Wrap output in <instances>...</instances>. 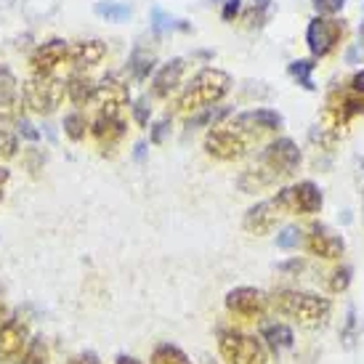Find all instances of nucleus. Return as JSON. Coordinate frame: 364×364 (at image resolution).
<instances>
[{
	"mask_svg": "<svg viewBox=\"0 0 364 364\" xmlns=\"http://www.w3.org/2000/svg\"><path fill=\"white\" fill-rule=\"evenodd\" d=\"M152 364H192V359L186 356L183 348L173 343H160L154 346L152 351Z\"/></svg>",
	"mask_w": 364,
	"mask_h": 364,
	"instance_id": "28",
	"label": "nucleus"
},
{
	"mask_svg": "<svg viewBox=\"0 0 364 364\" xmlns=\"http://www.w3.org/2000/svg\"><path fill=\"white\" fill-rule=\"evenodd\" d=\"M232 131L242 133V136H263V133H274L284 125V117L277 109H247L240 114H232V120L226 122Z\"/></svg>",
	"mask_w": 364,
	"mask_h": 364,
	"instance_id": "12",
	"label": "nucleus"
},
{
	"mask_svg": "<svg viewBox=\"0 0 364 364\" xmlns=\"http://www.w3.org/2000/svg\"><path fill=\"white\" fill-rule=\"evenodd\" d=\"M218 351H221L226 364H269V356H266L261 341L237 330V327L218 330Z\"/></svg>",
	"mask_w": 364,
	"mask_h": 364,
	"instance_id": "5",
	"label": "nucleus"
},
{
	"mask_svg": "<svg viewBox=\"0 0 364 364\" xmlns=\"http://www.w3.org/2000/svg\"><path fill=\"white\" fill-rule=\"evenodd\" d=\"M314 70H316L314 59H295V61H290V67H287L290 77H293L301 88H306V91H314V88H316V85H314Z\"/></svg>",
	"mask_w": 364,
	"mask_h": 364,
	"instance_id": "27",
	"label": "nucleus"
},
{
	"mask_svg": "<svg viewBox=\"0 0 364 364\" xmlns=\"http://www.w3.org/2000/svg\"><path fill=\"white\" fill-rule=\"evenodd\" d=\"M232 117V107H208V109L194 112L186 120V128H203V125H218L221 120Z\"/></svg>",
	"mask_w": 364,
	"mask_h": 364,
	"instance_id": "26",
	"label": "nucleus"
},
{
	"mask_svg": "<svg viewBox=\"0 0 364 364\" xmlns=\"http://www.w3.org/2000/svg\"><path fill=\"white\" fill-rule=\"evenodd\" d=\"M186 75V59L176 56V59L165 61L152 77V93L154 99H171L173 93L181 88V80Z\"/></svg>",
	"mask_w": 364,
	"mask_h": 364,
	"instance_id": "17",
	"label": "nucleus"
},
{
	"mask_svg": "<svg viewBox=\"0 0 364 364\" xmlns=\"http://www.w3.org/2000/svg\"><path fill=\"white\" fill-rule=\"evenodd\" d=\"M9 316V311H6V304H3V298H0V324H3V319Z\"/></svg>",
	"mask_w": 364,
	"mask_h": 364,
	"instance_id": "47",
	"label": "nucleus"
},
{
	"mask_svg": "<svg viewBox=\"0 0 364 364\" xmlns=\"http://www.w3.org/2000/svg\"><path fill=\"white\" fill-rule=\"evenodd\" d=\"M19 154V133H11L0 128V160H14Z\"/></svg>",
	"mask_w": 364,
	"mask_h": 364,
	"instance_id": "31",
	"label": "nucleus"
},
{
	"mask_svg": "<svg viewBox=\"0 0 364 364\" xmlns=\"http://www.w3.org/2000/svg\"><path fill=\"white\" fill-rule=\"evenodd\" d=\"M221 3H223V9H221L223 21H234L242 14V0H221Z\"/></svg>",
	"mask_w": 364,
	"mask_h": 364,
	"instance_id": "41",
	"label": "nucleus"
},
{
	"mask_svg": "<svg viewBox=\"0 0 364 364\" xmlns=\"http://www.w3.org/2000/svg\"><path fill=\"white\" fill-rule=\"evenodd\" d=\"M229 91H232V75L218 67H205L183 85V91L176 99V109L181 114H194L223 102Z\"/></svg>",
	"mask_w": 364,
	"mask_h": 364,
	"instance_id": "1",
	"label": "nucleus"
},
{
	"mask_svg": "<svg viewBox=\"0 0 364 364\" xmlns=\"http://www.w3.org/2000/svg\"><path fill=\"white\" fill-rule=\"evenodd\" d=\"M0 203H3V189H0Z\"/></svg>",
	"mask_w": 364,
	"mask_h": 364,
	"instance_id": "48",
	"label": "nucleus"
},
{
	"mask_svg": "<svg viewBox=\"0 0 364 364\" xmlns=\"http://www.w3.org/2000/svg\"><path fill=\"white\" fill-rule=\"evenodd\" d=\"M114 364H144V362H139L136 356H128V354H120L117 359H114Z\"/></svg>",
	"mask_w": 364,
	"mask_h": 364,
	"instance_id": "45",
	"label": "nucleus"
},
{
	"mask_svg": "<svg viewBox=\"0 0 364 364\" xmlns=\"http://www.w3.org/2000/svg\"><path fill=\"white\" fill-rule=\"evenodd\" d=\"M21 102L24 107L38 114V117H51L53 112L64 104V96H67V85H64V77H56V75H32L21 82Z\"/></svg>",
	"mask_w": 364,
	"mask_h": 364,
	"instance_id": "3",
	"label": "nucleus"
},
{
	"mask_svg": "<svg viewBox=\"0 0 364 364\" xmlns=\"http://www.w3.org/2000/svg\"><path fill=\"white\" fill-rule=\"evenodd\" d=\"M348 85H351V91H354V93H364V70L356 72Z\"/></svg>",
	"mask_w": 364,
	"mask_h": 364,
	"instance_id": "44",
	"label": "nucleus"
},
{
	"mask_svg": "<svg viewBox=\"0 0 364 364\" xmlns=\"http://www.w3.org/2000/svg\"><path fill=\"white\" fill-rule=\"evenodd\" d=\"M168 131H171V117H162L160 122H154V125H152V133H149V141H152L154 146H160V144L165 141V136H168Z\"/></svg>",
	"mask_w": 364,
	"mask_h": 364,
	"instance_id": "40",
	"label": "nucleus"
},
{
	"mask_svg": "<svg viewBox=\"0 0 364 364\" xmlns=\"http://www.w3.org/2000/svg\"><path fill=\"white\" fill-rule=\"evenodd\" d=\"M314 9L319 11V16H335V14H341L346 6V0H311Z\"/></svg>",
	"mask_w": 364,
	"mask_h": 364,
	"instance_id": "37",
	"label": "nucleus"
},
{
	"mask_svg": "<svg viewBox=\"0 0 364 364\" xmlns=\"http://www.w3.org/2000/svg\"><path fill=\"white\" fill-rule=\"evenodd\" d=\"M107 59V43L99 41V38H88V41H77L70 46V61L75 72H88L93 67H99L102 61Z\"/></svg>",
	"mask_w": 364,
	"mask_h": 364,
	"instance_id": "18",
	"label": "nucleus"
},
{
	"mask_svg": "<svg viewBox=\"0 0 364 364\" xmlns=\"http://www.w3.org/2000/svg\"><path fill=\"white\" fill-rule=\"evenodd\" d=\"M67 364H102V362H99V356L93 354V351H85V354L72 356V359Z\"/></svg>",
	"mask_w": 364,
	"mask_h": 364,
	"instance_id": "43",
	"label": "nucleus"
},
{
	"mask_svg": "<svg viewBox=\"0 0 364 364\" xmlns=\"http://www.w3.org/2000/svg\"><path fill=\"white\" fill-rule=\"evenodd\" d=\"M64 85H67V99H70L75 107H85V104H91L96 80L88 77L85 72H72L70 77L64 80Z\"/></svg>",
	"mask_w": 364,
	"mask_h": 364,
	"instance_id": "21",
	"label": "nucleus"
},
{
	"mask_svg": "<svg viewBox=\"0 0 364 364\" xmlns=\"http://www.w3.org/2000/svg\"><path fill=\"white\" fill-rule=\"evenodd\" d=\"M274 205L282 213H293V215H314L322 210V189L314 181H298L284 186L272 197Z\"/></svg>",
	"mask_w": 364,
	"mask_h": 364,
	"instance_id": "6",
	"label": "nucleus"
},
{
	"mask_svg": "<svg viewBox=\"0 0 364 364\" xmlns=\"http://www.w3.org/2000/svg\"><path fill=\"white\" fill-rule=\"evenodd\" d=\"M61 128H64V136L70 139V141L80 144L85 136H88V128H91V120L82 114L80 109L75 112H67L64 114V120H61Z\"/></svg>",
	"mask_w": 364,
	"mask_h": 364,
	"instance_id": "24",
	"label": "nucleus"
},
{
	"mask_svg": "<svg viewBox=\"0 0 364 364\" xmlns=\"http://www.w3.org/2000/svg\"><path fill=\"white\" fill-rule=\"evenodd\" d=\"M261 341H266V343H269V348L279 356L282 351L293 348L295 335L284 322H266V324H261Z\"/></svg>",
	"mask_w": 364,
	"mask_h": 364,
	"instance_id": "20",
	"label": "nucleus"
},
{
	"mask_svg": "<svg viewBox=\"0 0 364 364\" xmlns=\"http://www.w3.org/2000/svg\"><path fill=\"white\" fill-rule=\"evenodd\" d=\"M327 114H330L338 125H341V122H348L351 117H356V114H364V93H354V96H333L330 104H327Z\"/></svg>",
	"mask_w": 364,
	"mask_h": 364,
	"instance_id": "19",
	"label": "nucleus"
},
{
	"mask_svg": "<svg viewBox=\"0 0 364 364\" xmlns=\"http://www.w3.org/2000/svg\"><path fill=\"white\" fill-rule=\"evenodd\" d=\"M301 242H304V229H298V226H284L282 232L277 234V247H282V250H295Z\"/></svg>",
	"mask_w": 364,
	"mask_h": 364,
	"instance_id": "32",
	"label": "nucleus"
},
{
	"mask_svg": "<svg viewBox=\"0 0 364 364\" xmlns=\"http://www.w3.org/2000/svg\"><path fill=\"white\" fill-rule=\"evenodd\" d=\"M154 56L149 51H144L141 46L139 48H133V53L128 56V72H131V77L136 82H144L149 75L154 72Z\"/></svg>",
	"mask_w": 364,
	"mask_h": 364,
	"instance_id": "23",
	"label": "nucleus"
},
{
	"mask_svg": "<svg viewBox=\"0 0 364 364\" xmlns=\"http://www.w3.org/2000/svg\"><path fill=\"white\" fill-rule=\"evenodd\" d=\"M346 24L333 16H314L306 30V46L311 51L314 59H324L338 48V43L343 41Z\"/></svg>",
	"mask_w": 364,
	"mask_h": 364,
	"instance_id": "7",
	"label": "nucleus"
},
{
	"mask_svg": "<svg viewBox=\"0 0 364 364\" xmlns=\"http://www.w3.org/2000/svg\"><path fill=\"white\" fill-rule=\"evenodd\" d=\"M356 311L354 309H348V319H346V333H343V338H346V343L351 346L354 343V338H356Z\"/></svg>",
	"mask_w": 364,
	"mask_h": 364,
	"instance_id": "42",
	"label": "nucleus"
},
{
	"mask_svg": "<svg viewBox=\"0 0 364 364\" xmlns=\"http://www.w3.org/2000/svg\"><path fill=\"white\" fill-rule=\"evenodd\" d=\"M27 343H30V324H27V319L19 311L9 314L0 324V364L16 362Z\"/></svg>",
	"mask_w": 364,
	"mask_h": 364,
	"instance_id": "11",
	"label": "nucleus"
},
{
	"mask_svg": "<svg viewBox=\"0 0 364 364\" xmlns=\"http://www.w3.org/2000/svg\"><path fill=\"white\" fill-rule=\"evenodd\" d=\"M16 133H19L21 139H27L30 144L41 141V131H38V128H35V125H32L27 117H19V120H16Z\"/></svg>",
	"mask_w": 364,
	"mask_h": 364,
	"instance_id": "38",
	"label": "nucleus"
},
{
	"mask_svg": "<svg viewBox=\"0 0 364 364\" xmlns=\"http://www.w3.org/2000/svg\"><path fill=\"white\" fill-rule=\"evenodd\" d=\"M93 14L102 16L104 21L120 24V21L131 19V6H125V3H120V0H99V3L93 6Z\"/></svg>",
	"mask_w": 364,
	"mask_h": 364,
	"instance_id": "25",
	"label": "nucleus"
},
{
	"mask_svg": "<svg viewBox=\"0 0 364 364\" xmlns=\"http://www.w3.org/2000/svg\"><path fill=\"white\" fill-rule=\"evenodd\" d=\"M9 178H11V171L6 168V165H0V189L9 183Z\"/></svg>",
	"mask_w": 364,
	"mask_h": 364,
	"instance_id": "46",
	"label": "nucleus"
},
{
	"mask_svg": "<svg viewBox=\"0 0 364 364\" xmlns=\"http://www.w3.org/2000/svg\"><path fill=\"white\" fill-rule=\"evenodd\" d=\"M176 24H178V21H173L162 9L152 11V32H154V35H165V32H171Z\"/></svg>",
	"mask_w": 364,
	"mask_h": 364,
	"instance_id": "35",
	"label": "nucleus"
},
{
	"mask_svg": "<svg viewBox=\"0 0 364 364\" xmlns=\"http://www.w3.org/2000/svg\"><path fill=\"white\" fill-rule=\"evenodd\" d=\"M269 301H272V309H277V314L295 319L301 327H309V330L324 327L333 314V304L327 298L306 293V290H277L269 295Z\"/></svg>",
	"mask_w": 364,
	"mask_h": 364,
	"instance_id": "2",
	"label": "nucleus"
},
{
	"mask_svg": "<svg viewBox=\"0 0 364 364\" xmlns=\"http://www.w3.org/2000/svg\"><path fill=\"white\" fill-rule=\"evenodd\" d=\"M351 266H341V269H335L333 272V279H330V290L333 293H343L346 287L351 284Z\"/></svg>",
	"mask_w": 364,
	"mask_h": 364,
	"instance_id": "36",
	"label": "nucleus"
},
{
	"mask_svg": "<svg viewBox=\"0 0 364 364\" xmlns=\"http://www.w3.org/2000/svg\"><path fill=\"white\" fill-rule=\"evenodd\" d=\"M14 364H48V343L43 338H30L24 351Z\"/></svg>",
	"mask_w": 364,
	"mask_h": 364,
	"instance_id": "29",
	"label": "nucleus"
},
{
	"mask_svg": "<svg viewBox=\"0 0 364 364\" xmlns=\"http://www.w3.org/2000/svg\"><path fill=\"white\" fill-rule=\"evenodd\" d=\"M21 162H24V168H27L32 176H41V171L46 168V154H43V149H38V146H30V149L21 152Z\"/></svg>",
	"mask_w": 364,
	"mask_h": 364,
	"instance_id": "33",
	"label": "nucleus"
},
{
	"mask_svg": "<svg viewBox=\"0 0 364 364\" xmlns=\"http://www.w3.org/2000/svg\"><path fill=\"white\" fill-rule=\"evenodd\" d=\"M304 240L309 253L316 255V258H324V261H338L346 253L343 237L338 232H333L330 226H324V223H311Z\"/></svg>",
	"mask_w": 364,
	"mask_h": 364,
	"instance_id": "14",
	"label": "nucleus"
},
{
	"mask_svg": "<svg viewBox=\"0 0 364 364\" xmlns=\"http://www.w3.org/2000/svg\"><path fill=\"white\" fill-rule=\"evenodd\" d=\"M226 311L237 316V319H247V322H255V319H263L266 311H269V295L258 290V287H234L226 293Z\"/></svg>",
	"mask_w": 364,
	"mask_h": 364,
	"instance_id": "8",
	"label": "nucleus"
},
{
	"mask_svg": "<svg viewBox=\"0 0 364 364\" xmlns=\"http://www.w3.org/2000/svg\"><path fill=\"white\" fill-rule=\"evenodd\" d=\"M301 160H304V157H301V149H298V144H295L293 139H277V141H272L261 152L255 168H258L272 183H277V181H284V178L295 176V171L301 168Z\"/></svg>",
	"mask_w": 364,
	"mask_h": 364,
	"instance_id": "4",
	"label": "nucleus"
},
{
	"mask_svg": "<svg viewBox=\"0 0 364 364\" xmlns=\"http://www.w3.org/2000/svg\"><path fill=\"white\" fill-rule=\"evenodd\" d=\"M279 215H284V213L274 205V200H263V203L247 208V213H245L242 218V229L247 234H253V237H266L277 226Z\"/></svg>",
	"mask_w": 364,
	"mask_h": 364,
	"instance_id": "16",
	"label": "nucleus"
},
{
	"mask_svg": "<svg viewBox=\"0 0 364 364\" xmlns=\"http://www.w3.org/2000/svg\"><path fill=\"white\" fill-rule=\"evenodd\" d=\"M133 120L139 122L141 128H146L149 125V117H152V107H149V102L146 99H139V102L133 104Z\"/></svg>",
	"mask_w": 364,
	"mask_h": 364,
	"instance_id": "39",
	"label": "nucleus"
},
{
	"mask_svg": "<svg viewBox=\"0 0 364 364\" xmlns=\"http://www.w3.org/2000/svg\"><path fill=\"white\" fill-rule=\"evenodd\" d=\"M91 107H96L99 114H122L125 107H131V91L128 82H122L117 75H104L93 88Z\"/></svg>",
	"mask_w": 364,
	"mask_h": 364,
	"instance_id": "10",
	"label": "nucleus"
},
{
	"mask_svg": "<svg viewBox=\"0 0 364 364\" xmlns=\"http://www.w3.org/2000/svg\"><path fill=\"white\" fill-rule=\"evenodd\" d=\"M11 93H19V80L11 67L0 64V96H11Z\"/></svg>",
	"mask_w": 364,
	"mask_h": 364,
	"instance_id": "34",
	"label": "nucleus"
},
{
	"mask_svg": "<svg viewBox=\"0 0 364 364\" xmlns=\"http://www.w3.org/2000/svg\"><path fill=\"white\" fill-rule=\"evenodd\" d=\"M205 152L218 162H234L247 152V139L242 133L232 131L229 125H213L205 136Z\"/></svg>",
	"mask_w": 364,
	"mask_h": 364,
	"instance_id": "9",
	"label": "nucleus"
},
{
	"mask_svg": "<svg viewBox=\"0 0 364 364\" xmlns=\"http://www.w3.org/2000/svg\"><path fill=\"white\" fill-rule=\"evenodd\" d=\"M24 112L21 93H11V96H0V122H16Z\"/></svg>",
	"mask_w": 364,
	"mask_h": 364,
	"instance_id": "30",
	"label": "nucleus"
},
{
	"mask_svg": "<svg viewBox=\"0 0 364 364\" xmlns=\"http://www.w3.org/2000/svg\"><path fill=\"white\" fill-rule=\"evenodd\" d=\"M67 56H70V41H64V38L43 41L41 46H35V51L30 53L32 75H53V72L67 61Z\"/></svg>",
	"mask_w": 364,
	"mask_h": 364,
	"instance_id": "13",
	"label": "nucleus"
},
{
	"mask_svg": "<svg viewBox=\"0 0 364 364\" xmlns=\"http://www.w3.org/2000/svg\"><path fill=\"white\" fill-rule=\"evenodd\" d=\"M88 133L93 136V141L99 144V149H114L117 144L125 139L128 125L122 120V114H96V120L91 122Z\"/></svg>",
	"mask_w": 364,
	"mask_h": 364,
	"instance_id": "15",
	"label": "nucleus"
},
{
	"mask_svg": "<svg viewBox=\"0 0 364 364\" xmlns=\"http://www.w3.org/2000/svg\"><path fill=\"white\" fill-rule=\"evenodd\" d=\"M274 16V0H250L242 11V21L247 30H261Z\"/></svg>",
	"mask_w": 364,
	"mask_h": 364,
	"instance_id": "22",
	"label": "nucleus"
}]
</instances>
